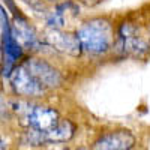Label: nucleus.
<instances>
[{
    "label": "nucleus",
    "mask_w": 150,
    "mask_h": 150,
    "mask_svg": "<svg viewBox=\"0 0 150 150\" xmlns=\"http://www.w3.org/2000/svg\"><path fill=\"white\" fill-rule=\"evenodd\" d=\"M78 150H87V149H84V147H81V149H78Z\"/></svg>",
    "instance_id": "f8f14e48"
},
{
    "label": "nucleus",
    "mask_w": 150,
    "mask_h": 150,
    "mask_svg": "<svg viewBox=\"0 0 150 150\" xmlns=\"http://www.w3.org/2000/svg\"><path fill=\"white\" fill-rule=\"evenodd\" d=\"M12 35L17 39V42L23 48H29V50H36L39 48L42 44L38 39V35L33 30V27L27 23V20L23 15H15L14 17V24L11 26Z\"/></svg>",
    "instance_id": "0eeeda50"
},
{
    "label": "nucleus",
    "mask_w": 150,
    "mask_h": 150,
    "mask_svg": "<svg viewBox=\"0 0 150 150\" xmlns=\"http://www.w3.org/2000/svg\"><path fill=\"white\" fill-rule=\"evenodd\" d=\"M5 149H6V144H5V141L2 138H0V150H5Z\"/></svg>",
    "instance_id": "9b49d317"
},
{
    "label": "nucleus",
    "mask_w": 150,
    "mask_h": 150,
    "mask_svg": "<svg viewBox=\"0 0 150 150\" xmlns=\"http://www.w3.org/2000/svg\"><path fill=\"white\" fill-rule=\"evenodd\" d=\"M8 78L11 81L12 90H14L15 95H18V96L32 98V96H41L47 92L45 87L33 77L30 74V71L23 63L17 65L12 69Z\"/></svg>",
    "instance_id": "7ed1b4c3"
},
{
    "label": "nucleus",
    "mask_w": 150,
    "mask_h": 150,
    "mask_svg": "<svg viewBox=\"0 0 150 150\" xmlns=\"http://www.w3.org/2000/svg\"><path fill=\"white\" fill-rule=\"evenodd\" d=\"M117 47L125 54H135V56H140L149 50V45L141 39V38L137 36L135 29L131 24H123L120 27Z\"/></svg>",
    "instance_id": "423d86ee"
},
{
    "label": "nucleus",
    "mask_w": 150,
    "mask_h": 150,
    "mask_svg": "<svg viewBox=\"0 0 150 150\" xmlns=\"http://www.w3.org/2000/svg\"><path fill=\"white\" fill-rule=\"evenodd\" d=\"M23 65L30 71V74L45 87L47 90L48 89H54V87H59L62 84V75H60V72L54 66L47 63L45 60L32 57V59L24 60Z\"/></svg>",
    "instance_id": "20e7f679"
},
{
    "label": "nucleus",
    "mask_w": 150,
    "mask_h": 150,
    "mask_svg": "<svg viewBox=\"0 0 150 150\" xmlns=\"http://www.w3.org/2000/svg\"><path fill=\"white\" fill-rule=\"evenodd\" d=\"M11 105L3 99V96L0 95V123H3L9 119V114H11Z\"/></svg>",
    "instance_id": "9d476101"
},
{
    "label": "nucleus",
    "mask_w": 150,
    "mask_h": 150,
    "mask_svg": "<svg viewBox=\"0 0 150 150\" xmlns=\"http://www.w3.org/2000/svg\"><path fill=\"white\" fill-rule=\"evenodd\" d=\"M11 110L18 114L23 126H26L27 129L44 132V134L51 131L60 122V116L57 110L51 107L32 105L27 102H14L11 104Z\"/></svg>",
    "instance_id": "f03ea898"
},
{
    "label": "nucleus",
    "mask_w": 150,
    "mask_h": 150,
    "mask_svg": "<svg viewBox=\"0 0 150 150\" xmlns=\"http://www.w3.org/2000/svg\"><path fill=\"white\" fill-rule=\"evenodd\" d=\"M135 146V137L129 131H112L98 138L92 150H131Z\"/></svg>",
    "instance_id": "39448f33"
},
{
    "label": "nucleus",
    "mask_w": 150,
    "mask_h": 150,
    "mask_svg": "<svg viewBox=\"0 0 150 150\" xmlns=\"http://www.w3.org/2000/svg\"><path fill=\"white\" fill-rule=\"evenodd\" d=\"M74 134H75V125L71 120H62V119L51 131L45 134L42 132L45 143H66L74 137Z\"/></svg>",
    "instance_id": "1a4fd4ad"
},
{
    "label": "nucleus",
    "mask_w": 150,
    "mask_h": 150,
    "mask_svg": "<svg viewBox=\"0 0 150 150\" xmlns=\"http://www.w3.org/2000/svg\"><path fill=\"white\" fill-rule=\"evenodd\" d=\"M47 45L56 48L57 51L68 53L72 56H77L81 53V47L78 44L77 36L69 35V33H62L60 30H51V33L47 35L45 39Z\"/></svg>",
    "instance_id": "6e6552de"
},
{
    "label": "nucleus",
    "mask_w": 150,
    "mask_h": 150,
    "mask_svg": "<svg viewBox=\"0 0 150 150\" xmlns=\"http://www.w3.org/2000/svg\"><path fill=\"white\" fill-rule=\"evenodd\" d=\"M131 150H132V149H131Z\"/></svg>",
    "instance_id": "ddd939ff"
},
{
    "label": "nucleus",
    "mask_w": 150,
    "mask_h": 150,
    "mask_svg": "<svg viewBox=\"0 0 150 150\" xmlns=\"http://www.w3.org/2000/svg\"><path fill=\"white\" fill-rule=\"evenodd\" d=\"M77 39L81 47V51L90 54H104L112 45L114 32L110 21L104 18H93L86 21L77 30Z\"/></svg>",
    "instance_id": "f257e3e1"
}]
</instances>
